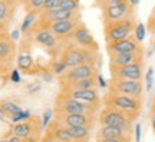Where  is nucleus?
I'll return each mask as SVG.
<instances>
[{"instance_id": "31", "label": "nucleus", "mask_w": 155, "mask_h": 142, "mask_svg": "<svg viewBox=\"0 0 155 142\" xmlns=\"http://www.w3.org/2000/svg\"><path fill=\"white\" fill-rule=\"evenodd\" d=\"M52 119H53V109H46L42 115V128L46 129Z\"/></svg>"}, {"instance_id": "7", "label": "nucleus", "mask_w": 155, "mask_h": 142, "mask_svg": "<svg viewBox=\"0 0 155 142\" xmlns=\"http://www.w3.org/2000/svg\"><path fill=\"white\" fill-rule=\"evenodd\" d=\"M68 43H75L81 48H85V49L89 50H95V52H99V45L95 40L94 35L91 33L86 25L83 22H81L76 26V29L71 33V36L66 39Z\"/></svg>"}, {"instance_id": "6", "label": "nucleus", "mask_w": 155, "mask_h": 142, "mask_svg": "<svg viewBox=\"0 0 155 142\" xmlns=\"http://www.w3.org/2000/svg\"><path fill=\"white\" fill-rule=\"evenodd\" d=\"M99 125H108V126H132L134 119L129 115L124 114L122 111L115 109L112 106H106L99 111Z\"/></svg>"}, {"instance_id": "38", "label": "nucleus", "mask_w": 155, "mask_h": 142, "mask_svg": "<svg viewBox=\"0 0 155 142\" xmlns=\"http://www.w3.org/2000/svg\"><path fill=\"white\" fill-rule=\"evenodd\" d=\"M98 83H99V88H106L108 86V83L105 82V79H104V76L101 75V73H98Z\"/></svg>"}, {"instance_id": "37", "label": "nucleus", "mask_w": 155, "mask_h": 142, "mask_svg": "<svg viewBox=\"0 0 155 142\" xmlns=\"http://www.w3.org/2000/svg\"><path fill=\"white\" fill-rule=\"evenodd\" d=\"M22 142H40V137L39 135H32V137L26 138V139H22Z\"/></svg>"}, {"instance_id": "3", "label": "nucleus", "mask_w": 155, "mask_h": 142, "mask_svg": "<svg viewBox=\"0 0 155 142\" xmlns=\"http://www.w3.org/2000/svg\"><path fill=\"white\" fill-rule=\"evenodd\" d=\"M99 111L98 104H85L81 101L68 96L65 93H59L55 99L53 114H91L96 115Z\"/></svg>"}, {"instance_id": "9", "label": "nucleus", "mask_w": 155, "mask_h": 142, "mask_svg": "<svg viewBox=\"0 0 155 142\" xmlns=\"http://www.w3.org/2000/svg\"><path fill=\"white\" fill-rule=\"evenodd\" d=\"M111 79H128V81H142L144 78V59L134 62L131 65L121 68H111Z\"/></svg>"}, {"instance_id": "12", "label": "nucleus", "mask_w": 155, "mask_h": 142, "mask_svg": "<svg viewBox=\"0 0 155 142\" xmlns=\"http://www.w3.org/2000/svg\"><path fill=\"white\" fill-rule=\"evenodd\" d=\"M106 52H108V56L116 55V53H144V48L132 35L129 38L114 42V43H106Z\"/></svg>"}, {"instance_id": "1", "label": "nucleus", "mask_w": 155, "mask_h": 142, "mask_svg": "<svg viewBox=\"0 0 155 142\" xmlns=\"http://www.w3.org/2000/svg\"><path fill=\"white\" fill-rule=\"evenodd\" d=\"M98 55H99V52L85 49V48H81L75 43H68L61 50L59 59L69 69V68H73L78 65H96Z\"/></svg>"}, {"instance_id": "36", "label": "nucleus", "mask_w": 155, "mask_h": 142, "mask_svg": "<svg viewBox=\"0 0 155 142\" xmlns=\"http://www.w3.org/2000/svg\"><path fill=\"white\" fill-rule=\"evenodd\" d=\"M121 3H129V2H128V0H106L102 6H105V5H121ZM102 6H101V7H102Z\"/></svg>"}, {"instance_id": "22", "label": "nucleus", "mask_w": 155, "mask_h": 142, "mask_svg": "<svg viewBox=\"0 0 155 142\" xmlns=\"http://www.w3.org/2000/svg\"><path fill=\"white\" fill-rule=\"evenodd\" d=\"M16 10V0H5L0 2V22L9 23Z\"/></svg>"}, {"instance_id": "34", "label": "nucleus", "mask_w": 155, "mask_h": 142, "mask_svg": "<svg viewBox=\"0 0 155 142\" xmlns=\"http://www.w3.org/2000/svg\"><path fill=\"white\" fill-rule=\"evenodd\" d=\"M10 81L13 83H20V71H19V69H12L10 71Z\"/></svg>"}, {"instance_id": "42", "label": "nucleus", "mask_w": 155, "mask_h": 142, "mask_svg": "<svg viewBox=\"0 0 155 142\" xmlns=\"http://www.w3.org/2000/svg\"><path fill=\"white\" fill-rule=\"evenodd\" d=\"M151 128L155 134V112H151Z\"/></svg>"}, {"instance_id": "49", "label": "nucleus", "mask_w": 155, "mask_h": 142, "mask_svg": "<svg viewBox=\"0 0 155 142\" xmlns=\"http://www.w3.org/2000/svg\"><path fill=\"white\" fill-rule=\"evenodd\" d=\"M5 35H6V33H0V39L3 38V36H5Z\"/></svg>"}, {"instance_id": "25", "label": "nucleus", "mask_w": 155, "mask_h": 142, "mask_svg": "<svg viewBox=\"0 0 155 142\" xmlns=\"http://www.w3.org/2000/svg\"><path fill=\"white\" fill-rule=\"evenodd\" d=\"M38 16H39V13H36V12H28V13H26V16H25V19H23V22H22L20 32H22V33H28L29 30L32 29V26L35 25V22H36Z\"/></svg>"}, {"instance_id": "19", "label": "nucleus", "mask_w": 155, "mask_h": 142, "mask_svg": "<svg viewBox=\"0 0 155 142\" xmlns=\"http://www.w3.org/2000/svg\"><path fill=\"white\" fill-rule=\"evenodd\" d=\"M35 42L46 49H56L59 45V39L56 38L49 29H40L38 32H35Z\"/></svg>"}, {"instance_id": "26", "label": "nucleus", "mask_w": 155, "mask_h": 142, "mask_svg": "<svg viewBox=\"0 0 155 142\" xmlns=\"http://www.w3.org/2000/svg\"><path fill=\"white\" fill-rule=\"evenodd\" d=\"M20 2L23 3L26 12H36V13L42 12V7L45 3V0H20Z\"/></svg>"}, {"instance_id": "16", "label": "nucleus", "mask_w": 155, "mask_h": 142, "mask_svg": "<svg viewBox=\"0 0 155 142\" xmlns=\"http://www.w3.org/2000/svg\"><path fill=\"white\" fill-rule=\"evenodd\" d=\"M15 56H16V42L10 38V35L6 33L0 39V62L6 68H9L15 60Z\"/></svg>"}, {"instance_id": "18", "label": "nucleus", "mask_w": 155, "mask_h": 142, "mask_svg": "<svg viewBox=\"0 0 155 142\" xmlns=\"http://www.w3.org/2000/svg\"><path fill=\"white\" fill-rule=\"evenodd\" d=\"M144 59V53H116L109 55V69L111 68H121V66L131 65L134 62Z\"/></svg>"}, {"instance_id": "10", "label": "nucleus", "mask_w": 155, "mask_h": 142, "mask_svg": "<svg viewBox=\"0 0 155 142\" xmlns=\"http://www.w3.org/2000/svg\"><path fill=\"white\" fill-rule=\"evenodd\" d=\"M99 72L96 69V65H78L73 68H69L62 76H59V85L69 82H76L82 79L96 76Z\"/></svg>"}, {"instance_id": "50", "label": "nucleus", "mask_w": 155, "mask_h": 142, "mask_svg": "<svg viewBox=\"0 0 155 142\" xmlns=\"http://www.w3.org/2000/svg\"><path fill=\"white\" fill-rule=\"evenodd\" d=\"M69 142H81V141H69Z\"/></svg>"}, {"instance_id": "35", "label": "nucleus", "mask_w": 155, "mask_h": 142, "mask_svg": "<svg viewBox=\"0 0 155 142\" xmlns=\"http://www.w3.org/2000/svg\"><path fill=\"white\" fill-rule=\"evenodd\" d=\"M134 131H135V142H141V125L137 124Z\"/></svg>"}, {"instance_id": "4", "label": "nucleus", "mask_w": 155, "mask_h": 142, "mask_svg": "<svg viewBox=\"0 0 155 142\" xmlns=\"http://www.w3.org/2000/svg\"><path fill=\"white\" fill-rule=\"evenodd\" d=\"M137 22L135 17H127L118 22H108L104 23V36L106 43H114L122 39H127L134 35Z\"/></svg>"}, {"instance_id": "8", "label": "nucleus", "mask_w": 155, "mask_h": 142, "mask_svg": "<svg viewBox=\"0 0 155 142\" xmlns=\"http://www.w3.org/2000/svg\"><path fill=\"white\" fill-rule=\"evenodd\" d=\"M102 12V23L118 22L127 17H132L134 6L129 3H121V5H105L101 7Z\"/></svg>"}, {"instance_id": "20", "label": "nucleus", "mask_w": 155, "mask_h": 142, "mask_svg": "<svg viewBox=\"0 0 155 142\" xmlns=\"http://www.w3.org/2000/svg\"><path fill=\"white\" fill-rule=\"evenodd\" d=\"M98 76V75H96ZM88 78V79H82V81H76V82H69L61 85V91H72V89H99V83H98V78Z\"/></svg>"}, {"instance_id": "32", "label": "nucleus", "mask_w": 155, "mask_h": 142, "mask_svg": "<svg viewBox=\"0 0 155 142\" xmlns=\"http://www.w3.org/2000/svg\"><path fill=\"white\" fill-rule=\"evenodd\" d=\"M62 0H45L43 7H42V12L43 10H55V9H59Z\"/></svg>"}, {"instance_id": "43", "label": "nucleus", "mask_w": 155, "mask_h": 142, "mask_svg": "<svg viewBox=\"0 0 155 142\" xmlns=\"http://www.w3.org/2000/svg\"><path fill=\"white\" fill-rule=\"evenodd\" d=\"M7 69H9V68H6V66L3 65L2 62H0V75H2V73H5V72L7 71Z\"/></svg>"}, {"instance_id": "13", "label": "nucleus", "mask_w": 155, "mask_h": 142, "mask_svg": "<svg viewBox=\"0 0 155 142\" xmlns=\"http://www.w3.org/2000/svg\"><path fill=\"white\" fill-rule=\"evenodd\" d=\"M42 128V122L39 121V118L30 116L29 119L23 121V122H17L13 124L12 126V134L19 137L20 139H26V138L32 137V135H39Z\"/></svg>"}, {"instance_id": "30", "label": "nucleus", "mask_w": 155, "mask_h": 142, "mask_svg": "<svg viewBox=\"0 0 155 142\" xmlns=\"http://www.w3.org/2000/svg\"><path fill=\"white\" fill-rule=\"evenodd\" d=\"M145 33H147V30H145V25H144V23H137L135 30H134V38L137 39L139 43H142V42H144Z\"/></svg>"}, {"instance_id": "45", "label": "nucleus", "mask_w": 155, "mask_h": 142, "mask_svg": "<svg viewBox=\"0 0 155 142\" xmlns=\"http://www.w3.org/2000/svg\"><path fill=\"white\" fill-rule=\"evenodd\" d=\"M128 2H129V5L131 6H137L139 3V0H128Z\"/></svg>"}, {"instance_id": "14", "label": "nucleus", "mask_w": 155, "mask_h": 142, "mask_svg": "<svg viewBox=\"0 0 155 142\" xmlns=\"http://www.w3.org/2000/svg\"><path fill=\"white\" fill-rule=\"evenodd\" d=\"M132 126L101 125L99 131H98V138H111V139H119L122 142H131L132 141Z\"/></svg>"}, {"instance_id": "17", "label": "nucleus", "mask_w": 155, "mask_h": 142, "mask_svg": "<svg viewBox=\"0 0 155 142\" xmlns=\"http://www.w3.org/2000/svg\"><path fill=\"white\" fill-rule=\"evenodd\" d=\"M62 93H65L71 98L85 102V104H98L101 105V95L99 89H72V91H61Z\"/></svg>"}, {"instance_id": "39", "label": "nucleus", "mask_w": 155, "mask_h": 142, "mask_svg": "<svg viewBox=\"0 0 155 142\" xmlns=\"http://www.w3.org/2000/svg\"><path fill=\"white\" fill-rule=\"evenodd\" d=\"M19 36H20V30H17V29H16V30H13V32L10 33V38L13 39L15 42H16L17 39H19Z\"/></svg>"}, {"instance_id": "11", "label": "nucleus", "mask_w": 155, "mask_h": 142, "mask_svg": "<svg viewBox=\"0 0 155 142\" xmlns=\"http://www.w3.org/2000/svg\"><path fill=\"white\" fill-rule=\"evenodd\" d=\"M53 119L65 126H88L92 128L96 122V115L91 114H53Z\"/></svg>"}, {"instance_id": "28", "label": "nucleus", "mask_w": 155, "mask_h": 142, "mask_svg": "<svg viewBox=\"0 0 155 142\" xmlns=\"http://www.w3.org/2000/svg\"><path fill=\"white\" fill-rule=\"evenodd\" d=\"M59 9L69 12H79L81 10V2L79 0H62Z\"/></svg>"}, {"instance_id": "47", "label": "nucleus", "mask_w": 155, "mask_h": 142, "mask_svg": "<svg viewBox=\"0 0 155 142\" xmlns=\"http://www.w3.org/2000/svg\"><path fill=\"white\" fill-rule=\"evenodd\" d=\"M151 17L155 19V6H154V9H152V12H151Z\"/></svg>"}, {"instance_id": "23", "label": "nucleus", "mask_w": 155, "mask_h": 142, "mask_svg": "<svg viewBox=\"0 0 155 142\" xmlns=\"http://www.w3.org/2000/svg\"><path fill=\"white\" fill-rule=\"evenodd\" d=\"M72 141H81V142H88L89 135H91V128L88 126H66Z\"/></svg>"}, {"instance_id": "40", "label": "nucleus", "mask_w": 155, "mask_h": 142, "mask_svg": "<svg viewBox=\"0 0 155 142\" xmlns=\"http://www.w3.org/2000/svg\"><path fill=\"white\" fill-rule=\"evenodd\" d=\"M98 142H122L119 139H111V138H98Z\"/></svg>"}, {"instance_id": "48", "label": "nucleus", "mask_w": 155, "mask_h": 142, "mask_svg": "<svg viewBox=\"0 0 155 142\" xmlns=\"http://www.w3.org/2000/svg\"><path fill=\"white\" fill-rule=\"evenodd\" d=\"M151 112H155V98H154V104H152V108H151Z\"/></svg>"}, {"instance_id": "27", "label": "nucleus", "mask_w": 155, "mask_h": 142, "mask_svg": "<svg viewBox=\"0 0 155 142\" xmlns=\"http://www.w3.org/2000/svg\"><path fill=\"white\" fill-rule=\"evenodd\" d=\"M66 71H68V66L65 65L61 59L53 60V62H52V65H50V72H52L53 75H56L58 78L62 76V75H63Z\"/></svg>"}, {"instance_id": "41", "label": "nucleus", "mask_w": 155, "mask_h": 142, "mask_svg": "<svg viewBox=\"0 0 155 142\" xmlns=\"http://www.w3.org/2000/svg\"><path fill=\"white\" fill-rule=\"evenodd\" d=\"M7 25L9 23L0 22V33H7Z\"/></svg>"}, {"instance_id": "33", "label": "nucleus", "mask_w": 155, "mask_h": 142, "mask_svg": "<svg viewBox=\"0 0 155 142\" xmlns=\"http://www.w3.org/2000/svg\"><path fill=\"white\" fill-rule=\"evenodd\" d=\"M152 81H154V69H152V68H148L147 75H145V89H147V91H151Z\"/></svg>"}, {"instance_id": "29", "label": "nucleus", "mask_w": 155, "mask_h": 142, "mask_svg": "<svg viewBox=\"0 0 155 142\" xmlns=\"http://www.w3.org/2000/svg\"><path fill=\"white\" fill-rule=\"evenodd\" d=\"M32 115H30V112L29 111H20V112H17V114L12 115V116H9V121H10L12 124H17V122H23V121L29 119Z\"/></svg>"}, {"instance_id": "44", "label": "nucleus", "mask_w": 155, "mask_h": 142, "mask_svg": "<svg viewBox=\"0 0 155 142\" xmlns=\"http://www.w3.org/2000/svg\"><path fill=\"white\" fill-rule=\"evenodd\" d=\"M6 118H7V116H6V114H5V112H3V109L0 108V121H5Z\"/></svg>"}, {"instance_id": "15", "label": "nucleus", "mask_w": 155, "mask_h": 142, "mask_svg": "<svg viewBox=\"0 0 155 142\" xmlns=\"http://www.w3.org/2000/svg\"><path fill=\"white\" fill-rule=\"evenodd\" d=\"M81 22H82L81 19H71V20L53 22V23H49V25H48V29H49L50 32L59 39V42H61V40H63V39L66 40V39L71 36V33L76 29V26Z\"/></svg>"}, {"instance_id": "21", "label": "nucleus", "mask_w": 155, "mask_h": 142, "mask_svg": "<svg viewBox=\"0 0 155 142\" xmlns=\"http://www.w3.org/2000/svg\"><path fill=\"white\" fill-rule=\"evenodd\" d=\"M16 63H17V69L23 72V73L30 75V73H36L38 72V65H36V62L29 53H20L17 56Z\"/></svg>"}, {"instance_id": "51", "label": "nucleus", "mask_w": 155, "mask_h": 142, "mask_svg": "<svg viewBox=\"0 0 155 142\" xmlns=\"http://www.w3.org/2000/svg\"><path fill=\"white\" fill-rule=\"evenodd\" d=\"M0 2H5V0H0Z\"/></svg>"}, {"instance_id": "2", "label": "nucleus", "mask_w": 155, "mask_h": 142, "mask_svg": "<svg viewBox=\"0 0 155 142\" xmlns=\"http://www.w3.org/2000/svg\"><path fill=\"white\" fill-rule=\"evenodd\" d=\"M101 101L106 106H112L115 109L122 111L124 114L129 115L132 119H137L142 108V98H134V96L121 95V93L108 92Z\"/></svg>"}, {"instance_id": "24", "label": "nucleus", "mask_w": 155, "mask_h": 142, "mask_svg": "<svg viewBox=\"0 0 155 142\" xmlns=\"http://www.w3.org/2000/svg\"><path fill=\"white\" fill-rule=\"evenodd\" d=\"M0 108L3 109V112L6 114L7 118L22 111V108L19 106V104H16L15 101H10V99H3V101H0Z\"/></svg>"}, {"instance_id": "46", "label": "nucleus", "mask_w": 155, "mask_h": 142, "mask_svg": "<svg viewBox=\"0 0 155 142\" xmlns=\"http://www.w3.org/2000/svg\"><path fill=\"white\" fill-rule=\"evenodd\" d=\"M95 2H96V5H98V6H99V7H101V6L104 5V3H105L106 0H95Z\"/></svg>"}, {"instance_id": "5", "label": "nucleus", "mask_w": 155, "mask_h": 142, "mask_svg": "<svg viewBox=\"0 0 155 142\" xmlns=\"http://www.w3.org/2000/svg\"><path fill=\"white\" fill-rule=\"evenodd\" d=\"M108 92L128 95V96H134V98H142L144 85H142V81L111 79L108 83Z\"/></svg>"}]
</instances>
